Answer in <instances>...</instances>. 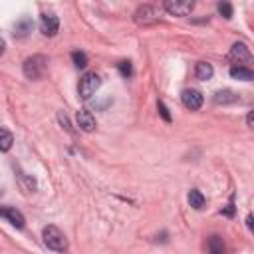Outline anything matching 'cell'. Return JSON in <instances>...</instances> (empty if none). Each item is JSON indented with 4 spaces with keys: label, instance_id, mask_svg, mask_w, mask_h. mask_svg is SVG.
Masks as SVG:
<instances>
[{
    "label": "cell",
    "instance_id": "cell-10",
    "mask_svg": "<svg viewBox=\"0 0 254 254\" xmlns=\"http://www.w3.org/2000/svg\"><path fill=\"white\" fill-rule=\"evenodd\" d=\"M75 121H77V127L83 129V131H87V133L95 129V117L87 109H79L77 115H75Z\"/></svg>",
    "mask_w": 254,
    "mask_h": 254
},
{
    "label": "cell",
    "instance_id": "cell-21",
    "mask_svg": "<svg viewBox=\"0 0 254 254\" xmlns=\"http://www.w3.org/2000/svg\"><path fill=\"white\" fill-rule=\"evenodd\" d=\"M159 111H161V115H163V119H165V121H171V115H169V109H167V105H165L163 101H159Z\"/></svg>",
    "mask_w": 254,
    "mask_h": 254
},
{
    "label": "cell",
    "instance_id": "cell-19",
    "mask_svg": "<svg viewBox=\"0 0 254 254\" xmlns=\"http://www.w3.org/2000/svg\"><path fill=\"white\" fill-rule=\"evenodd\" d=\"M216 8H218V12H220L226 20H228V18H232V4H228V2H220Z\"/></svg>",
    "mask_w": 254,
    "mask_h": 254
},
{
    "label": "cell",
    "instance_id": "cell-25",
    "mask_svg": "<svg viewBox=\"0 0 254 254\" xmlns=\"http://www.w3.org/2000/svg\"><path fill=\"white\" fill-rule=\"evenodd\" d=\"M252 119H254V113L250 111V113H248V117H246V123H248V127H252Z\"/></svg>",
    "mask_w": 254,
    "mask_h": 254
},
{
    "label": "cell",
    "instance_id": "cell-3",
    "mask_svg": "<svg viewBox=\"0 0 254 254\" xmlns=\"http://www.w3.org/2000/svg\"><path fill=\"white\" fill-rule=\"evenodd\" d=\"M101 85V77L95 73V71H87L81 79H79V85H77V93L81 99H89Z\"/></svg>",
    "mask_w": 254,
    "mask_h": 254
},
{
    "label": "cell",
    "instance_id": "cell-13",
    "mask_svg": "<svg viewBox=\"0 0 254 254\" xmlns=\"http://www.w3.org/2000/svg\"><path fill=\"white\" fill-rule=\"evenodd\" d=\"M212 99H214V103H218V105H226V103L238 101V95H236L234 91H230V89H220V91L214 93Z\"/></svg>",
    "mask_w": 254,
    "mask_h": 254
},
{
    "label": "cell",
    "instance_id": "cell-16",
    "mask_svg": "<svg viewBox=\"0 0 254 254\" xmlns=\"http://www.w3.org/2000/svg\"><path fill=\"white\" fill-rule=\"evenodd\" d=\"M12 143H14V137L8 129L0 127V151H10L12 149Z\"/></svg>",
    "mask_w": 254,
    "mask_h": 254
},
{
    "label": "cell",
    "instance_id": "cell-7",
    "mask_svg": "<svg viewBox=\"0 0 254 254\" xmlns=\"http://www.w3.org/2000/svg\"><path fill=\"white\" fill-rule=\"evenodd\" d=\"M181 99H183V105L187 107V109H190V111H196V109H200L202 107V101H204V97H202V93L198 91V89H185L183 91V95H181Z\"/></svg>",
    "mask_w": 254,
    "mask_h": 254
},
{
    "label": "cell",
    "instance_id": "cell-15",
    "mask_svg": "<svg viewBox=\"0 0 254 254\" xmlns=\"http://www.w3.org/2000/svg\"><path fill=\"white\" fill-rule=\"evenodd\" d=\"M189 204H190L192 208L200 210V208L204 206V196H202V192L196 190V189H192V190L189 192Z\"/></svg>",
    "mask_w": 254,
    "mask_h": 254
},
{
    "label": "cell",
    "instance_id": "cell-17",
    "mask_svg": "<svg viewBox=\"0 0 254 254\" xmlns=\"http://www.w3.org/2000/svg\"><path fill=\"white\" fill-rule=\"evenodd\" d=\"M208 252L210 254H224V242L220 236H210L208 238Z\"/></svg>",
    "mask_w": 254,
    "mask_h": 254
},
{
    "label": "cell",
    "instance_id": "cell-22",
    "mask_svg": "<svg viewBox=\"0 0 254 254\" xmlns=\"http://www.w3.org/2000/svg\"><path fill=\"white\" fill-rule=\"evenodd\" d=\"M222 214H226V216H232V214H234V204H232V200H230L228 206L222 210Z\"/></svg>",
    "mask_w": 254,
    "mask_h": 254
},
{
    "label": "cell",
    "instance_id": "cell-20",
    "mask_svg": "<svg viewBox=\"0 0 254 254\" xmlns=\"http://www.w3.org/2000/svg\"><path fill=\"white\" fill-rule=\"evenodd\" d=\"M119 71H121V75H125V77H129L131 73H133V69H131V62H119Z\"/></svg>",
    "mask_w": 254,
    "mask_h": 254
},
{
    "label": "cell",
    "instance_id": "cell-24",
    "mask_svg": "<svg viewBox=\"0 0 254 254\" xmlns=\"http://www.w3.org/2000/svg\"><path fill=\"white\" fill-rule=\"evenodd\" d=\"M4 52H6V42H4V38L0 36V56H2Z\"/></svg>",
    "mask_w": 254,
    "mask_h": 254
},
{
    "label": "cell",
    "instance_id": "cell-1",
    "mask_svg": "<svg viewBox=\"0 0 254 254\" xmlns=\"http://www.w3.org/2000/svg\"><path fill=\"white\" fill-rule=\"evenodd\" d=\"M22 69H24V75L28 79H42L48 71V58L42 54H34V56L24 60Z\"/></svg>",
    "mask_w": 254,
    "mask_h": 254
},
{
    "label": "cell",
    "instance_id": "cell-8",
    "mask_svg": "<svg viewBox=\"0 0 254 254\" xmlns=\"http://www.w3.org/2000/svg\"><path fill=\"white\" fill-rule=\"evenodd\" d=\"M228 56H230V60H234V62H238V64H250V62H252V54H250V50H248V46H246L244 42L232 44Z\"/></svg>",
    "mask_w": 254,
    "mask_h": 254
},
{
    "label": "cell",
    "instance_id": "cell-6",
    "mask_svg": "<svg viewBox=\"0 0 254 254\" xmlns=\"http://www.w3.org/2000/svg\"><path fill=\"white\" fill-rule=\"evenodd\" d=\"M58 28H60V20L56 14L52 12H44L40 16V30L44 36H56L58 34Z\"/></svg>",
    "mask_w": 254,
    "mask_h": 254
},
{
    "label": "cell",
    "instance_id": "cell-9",
    "mask_svg": "<svg viewBox=\"0 0 254 254\" xmlns=\"http://www.w3.org/2000/svg\"><path fill=\"white\" fill-rule=\"evenodd\" d=\"M0 216L2 218H6L12 226H16V228H24V214L20 212V210H16L14 206H0Z\"/></svg>",
    "mask_w": 254,
    "mask_h": 254
},
{
    "label": "cell",
    "instance_id": "cell-14",
    "mask_svg": "<svg viewBox=\"0 0 254 254\" xmlns=\"http://www.w3.org/2000/svg\"><path fill=\"white\" fill-rule=\"evenodd\" d=\"M28 32H32V20H28V18L20 20V22L14 26V36H16V38H26Z\"/></svg>",
    "mask_w": 254,
    "mask_h": 254
},
{
    "label": "cell",
    "instance_id": "cell-4",
    "mask_svg": "<svg viewBox=\"0 0 254 254\" xmlns=\"http://www.w3.org/2000/svg\"><path fill=\"white\" fill-rule=\"evenodd\" d=\"M159 14H161V10H159L157 6H153V4H143V6H139V8L135 10L133 20H135L137 24L147 26V24L157 22V20H159Z\"/></svg>",
    "mask_w": 254,
    "mask_h": 254
},
{
    "label": "cell",
    "instance_id": "cell-23",
    "mask_svg": "<svg viewBox=\"0 0 254 254\" xmlns=\"http://www.w3.org/2000/svg\"><path fill=\"white\" fill-rule=\"evenodd\" d=\"M58 117H60V121H62V125H65V129H67V131H71V127H69V121H67V117H65L64 113H60Z\"/></svg>",
    "mask_w": 254,
    "mask_h": 254
},
{
    "label": "cell",
    "instance_id": "cell-5",
    "mask_svg": "<svg viewBox=\"0 0 254 254\" xmlns=\"http://www.w3.org/2000/svg\"><path fill=\"white\" fill-rule=\"evenodd\" d=\"M163 8L173 16H189L194 8V2L192 0H167Z\"/></svg>",
    "mask_w": 254,
    "mask_h": 254
},
{
    "label": "cell",
    "instance_id": "cell-11",
    "mask_svg": "<svg viewBox=\"0 0 254 254\" xmlns=\"http://www.w3.org/2000/svg\"><path fill=\"white\" fill-rule=\"evenodd\" d=\"M212 73H214V69H212V65H210L208 62H198V64L194 65V75H196V79H200V81L210 79Z\"/></svg>",
    "mask_w": 254,
    "mask_h": 254
},
{
    "label": "cell",
    "instance_id": "cell-2",
    "mask_svg": "<svg viewBox=\"0 0 254 254\" xmlns=\"http://www.w3.org/2000/svg\"><path fill=\"white\" fill-rule=\"evenodd\" d=\"M42 236H44V244H46L48 248H52V250L64 252V250L67 248V238H65L64 232H62L58 226H54V224L44 226Z\"/></svg>",
    "mask_w": 254,
    "mask_h": 254
},
{
    "label": "cell",
    "instance_id": "cell-26",
    "mask_svg": "<svg viewBox=\"0 0 254 254\" xmlns=\"http://www.w3.org/2000/svg\"><path fill=\"white\" fill-rule=\"evenodd\" d=\"M246 226L252 230V214H248V216H246Z\"/></svg>",
    "mask_w": 254,
    "mask_h": 254
},
{
    "label": "cell",
    "instance_id": "cell-18",
    "mask_svg": "<svg viewBox=\"0 0 254 254\" xmlns=\"http://www.w3.org/2000/svg\"><path fill=\"white\" fill-rule=\"evenodd\" d=\"M71 60L75 67H85L87 65V56L83 52H71Z\"/></svg>",
    "mask_w": 254,
    "mask_h": 254
},
{
    "label": "cell",
    "instance_id": "cell-12",
    "mask_svg": "<svg viewBox=\"0 0 254 254\" xmlns=\"http://www.w3.org/2000/svg\"><path fill=\"white\" fill-rule=\"evenodd\" d=\"M230 75L234 79H240V81H252L254 79V71L250 67H244V65H234L230 67Z\"/></svg>",
    "mask_w": 254,
    "mask_h": 254
}]
</instances>
